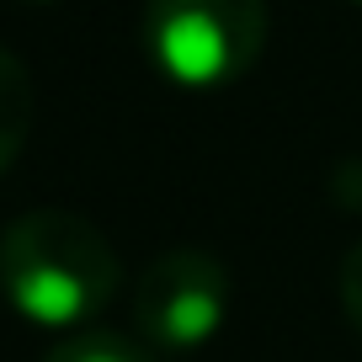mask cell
<instances>
[{
    "instance_id": "7",
    "label": "cell",
    "mask_w": 362,
    "mask_h": 362,
    "mask_svg": "<svg viewBox=\"0 0 362 362\" xmlns=\"http://www.w3.org/2000/svg\"><path fill=\"white\" fill-rule=\"evenodd\" d=\"M27 6H59V0H27Z\"/></svg>"
},
{
    "instance_id": "5",
    "label": "cell",
    "mask_w": 362,
    "mask_h": 362,
    "mask_svg": "<svg viewBox=\"0 0 362 362\" xmlns=\"http://www.w3.org/2000/svg\"><path fill=\"white\" fill-rule=\"evenodd\" d=\"M43 362H149V346L117 336V330H75V336L59 341Z\"/></svg>"
},
{
    "instance_id": "2",
    "label": "cell",
    "mask_w": 362,
    "mask_h": 362,
    "mask_svg": "<svg viewBox=\"0 0 362 362\" xmlns=\"http://www.w3.org/2000/svg\"><path fill=\"white\" fill-rule=\"evenodd\" d=\"M267 48V0H144V54L187 90L235 86Z\"/></svg>"
},
{
    "instance_id": "4",
    "label": "cell",
    "mask_w": 362,
    "mask_h": 362,
    "mask_svg": "<svg viewBox=\"0 0 362 362\" xmlns=\"http://www.w3.org/2000/svg\"><path fill=\"white\" fill-rule=\"evenodd\" d=\"M33 117H37L33 75L11 48H0V176L22 160L27 139H33Z\"/></svg>"
},
{
    "instance_id": "8",
    "label": "cell",
    "mask_w": 362,
    "mask_h": 362,
    "mask_svg": "<svg viewBox=\"0 0 362 362\" xmlns=\"http://www.w3.org/2000/svg\"><path fill=\"white\" fill-rule=\"evenodd\" d=\"M357 6H362V0H357Z\"/></svg>"
},
{
    "instance_id": "1",
    "label": "cell",
    "mask_w": 362,
    "mask_h": 362,
    "mask_svg": "<svg viewBox=\"0 0 362 362\" xmlns=\"http://www.w3.org/2000/svg\"><path fill=\"white\" fill-rule=\"evenodd\" d=\"M117 283V250L80 214L33 208L0 235V293L33 325L80 330L112 304Z\"/></svg>"
},
{
    "instance_id": "6",
    "label": "cell",
    "mask_w": 362,
    "mask_h": 362,
    "mask_svg": "<svg viewBox=\"0 0 362 362\" xmlns=\"http://www.w3.org/2000/svg\"><path fill=\"white\" fill-rule=\"evenodd\" d=\"M336 293H341V309H346V325L362 336V240L341 256V272H336Z\"/></svg>"
},
{
    "instance_id": "3",
    "label": "cell",
    "mask_w": 362,
    "mask_h": 362,
    "mask_svg": "<svg viewBox=\"0 0 362 362\" xmlns=\"http://www.w3.org/2000/svg\"><path fill=\"white\" fill-rule=\"evenodd\" d=\"M229 320V272L208 250H165L134 288V325L149 357H192Z\"/></svg>"
}]
</instances>
